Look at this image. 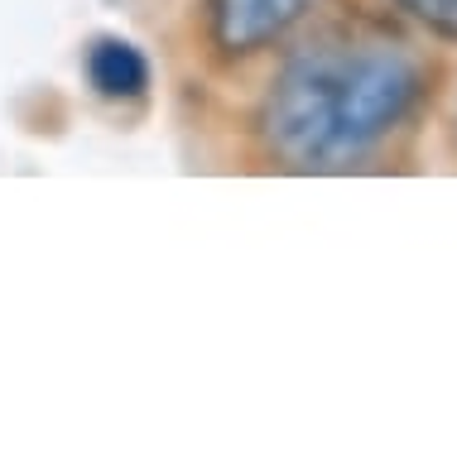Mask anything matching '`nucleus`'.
<instances>
[{
  "label": "nucleus",
  "mask_w": 457,
  "mask_h": 461,
  "mask_svg": "<svg viewBox=\"0 0 457 461\" xmlns=\"http://www.w3.org/2000/svg\"><path fill=\"white\" fill-rule=\"evenodd\" d=\"M424 68L405 43L327 34L298 49L260 101V140L284 168L337 173L361 164L409 121Z\"/></svg>",
  "instance_id": "obj_1"
},
{
  "label": "nucleus",
  "mask_w": 457,
  "mask_h": 461,
  "mask_svg": "<svg viewBox=\"0 0 457 461\" xmlns=\"http://www.w3.org/2000/svg\"><path fill=\"white\" fill-rule=\"evenodd\" d=\"M313 10V0H207V34L226 58L270 49Z\"/></svg>",
  "instance_id": "obj_2"
},
{
  "label": "nucleus",
  "mask_w": 457,
  "mask_h": 461,
  "mask_svg": "<svg viewBox=\"0 0 457 461\" xmlns=\"http://www.w3.org/2000/svg\"><path fill=\"white\" fill-rule=\"evenodd\" d=\"M87 82L96 96L106 101H135L150 92V58L135 49L131 39H92L87 49Z\"/></svg>",
  "instance_id": "obj_3"
},
{
  "label": "nucleus",
  "mask_w": 457,
  "mask_h": 461,
  "mask_svg": "<svg viewBox=\"0 0 457 461\" xmlns=\"http://www.w3.org/2000/svg\"><path fill=\"white\" fill-rule=\"evenodd\" d=\"M409 20H419L428 34L438 39H457V0H395Z\"/></svg>",
  "instance_id": "obj_4"
}]
</instances>
